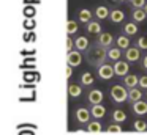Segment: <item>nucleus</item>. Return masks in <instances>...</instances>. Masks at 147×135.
<instances>
[{"label": "nucleus", "instance_id": "c85d7f7f", "mask_svg": "<svg viewBox=\"0 0 147 135\" xmlns=\"http://www.w3.org/2000/svg\"><path fill=\"white\" fill-rule=\"evenodd\" d=\"M130 2H131V5H133L136 9H142L144 6L147 5V2H146V0H130Z\"/></svg>", "mask_w": 147, "mask_h": 135}, {"label": "nucleus", "instance_id": "9d476101", "mask_svg": "<svg viewBox=\"0 0 147 135\" xmlns=\"http://www.w3.org/2000/svg\"><path fill=\"white\" fill-rule=\"evenodd\" d=\"M98 43H100V46H101V47L111 46V43H112V35L108 33V31H101V33H100V36H98Z\"/></svg>", "mask_w": 147, "mask_h": 135}, {"label": "nucleus", "instance_id": "2eb2a0df", "mask_svg": "<svg viewBox=\"0 0 147 135\" xmlns=\"http://www.w3.org/2000/svg\"><path fill=\"white\" fill-rule=\"evenodd\" d=\"M123 31L127 36H133V35L138 33V25L134 24V22H127V24L123 25Z\"/></svg>", "mask_w": 147, "mask_h": 135}, {"label": "nucleus", "instance_id": "ddd939ff", "mask_svg": "<svg viewBox=\"0 0 147 135\" xmlns=\"http://www.w3.org/2000/svg\"><path fill=\"white\" fill-rule=\"evenodd\" d=\"M109 17H111V21L114 22V24H119V22H122L125 19V14L122 9H112L111 14H109Z\"/></svg>", "mask_w": 147, "mask_h": 135}, {"label": "nucleus", "instance_id": "bb28decb", "mask_svg": "<svg viewBox=\"0 0 147 135\" xmlns=\"http://www.w3.org/2000/svg\"><path fill=\"white\" fill-rule=\"evenodd\" d=\"M87 130L96 134V132L101 130V124H100L98 121H92V122H89V124H87Z\"/></svg>", "mask_w": 147, "mask_h": 135}, {"label": "nucleus", "instance_id": "4468645a", "mask_svg": "<svg viewBox=\"0 0 147 135\" xmlns=\"http://www.w3.org/2000/svg\"><path fill=\"white\" fill-rule=\"evenodd\" d=\"M81 93H82V86H79L78 83H70L68 85V94H70L71 97L81 96Z\"/></svg>", "mask_w": 147, "mask_h": 135}, {"label": "nucleus", "instance_id": "20e7f679", "mask_svg": "<svg viewBox=\"0 0 147 135\" xmlns=\"http://www.w3.org/2000/svg\"><path fill=\"white\" fill-rule=\"evenodd\" d=\"M114 68H112L111 65H101L98 66V75L100 78H103V80H109V78L114 75Z\"/></svg>", "mask_w": 147, "mask_h": 135}, {"label": "nucleus", "instance_id": "5701e85b", "mask_svg": "<svg viewBox=\"0 0 147 135\" xmlns=\"http://www.w3.org/2000/svg\"><path fill=\"white\" fill-rule=\"evenodd\" d=\"M120 55H122V52H120L119 47H114V49H109L108 50V57L111 60H114V61H117V60L120 58Z\"/></svg>", "mask_w": 147, "mask_h": 135}, {"label": "nucleus", "instance_id": "f03ea898", "mask_svg": "<svg viewBox=\"0 0 147 135\" xmlns=\"http://www.w3.org/2000/svg\"><path fill=\"white\" fill-rule=\"evenodd\" d=\"M106 57H108L106 49H103V47H96V49H93V52H92V63H96V65L101 66L103 61L106 60Z\"/></svg>", "mask_w": 147, "mask_h": 135}, {"label": "nucleus", "instance_id": "f3484780", "mask_svg": "<svg viewBox=\"0 0 147 135\" xmlns=\"http://www.w3.org/2000/svg\"><path fill=\"white\" fill-rule=\"evenodd\" d=\"M128 99L133 100V102L141 100L142 99V93H141V90H138V88H131V90L128 91Z\"/></svg>", "mask_w": 147, "mask_h": 135}, {"label": "nucleus", "instance_id": "e433bc0d", "mask_svg": "<svg viewBox=\"0 0 147 135\" xmlns=\"http://www.w3.org/2000/svg\"><path fill=\"white\" fill-rule=\"evenodd\" d=\"M120 2H123V0H120Z\"/></svg>", "mask_w": 147, "mask_h": 135}, {"label": "nucleus", "instance_id": "f257e3e1", "mask_svg": "<svg viewBox=\"0 0 147 135\" xmlns=\"http://www.w3.org/2000/svg\"><path fill=\"white\" fill-rule=\"evenodd\" d=\"M109 94H111V99L114 100V102H117V104L125 102L127 97H128L127 90H125V86H122V85H114V86H111Z\"/></svg>", "mask_w": 147, "mask_h": 135}, {"label": "nucleus", "instance_id": "b1692460", "mask_svg": "<svg viewBox=\"0 0 147 135\" xmlns=\"http://www.w3.org/2000/svg\"><path fill=\"white\" fill-rule=\"evenodd\" d=\"M146 11L144 9H136V11H133V21L134 22H142L144 19H146Z\"/></svg>", "mask_w": 147, "mask_h": 135}, {"label": "nucleus", "instance_id": "412c9836", "mask_svg": "<svg viewBox=\"0 0 147 135\" xmlns=\"http://www.w3.org/2000/svg\"><path fill=\"white\" fill-rule=\"evenodd\" d=\"M87 46H89V41H87L86 36L76 38V49H78V50H86Z\"/></svg>", "mask_w": 147, "mask_h": 135}, {"label": "nucleus", "instance_id": "c9c22d12", "mask_svg": "<svg viewBox=\"0 0 147 135\" xmlns=\"http://www.w3.org/2000/svg\"><path fill=\"white\" fill-rule=\"evenodd\" d=\"M142 9H144V11H146V14H147V5H146V6H144V8H142Z\"/></svg>", "mask_w": 147, "mask_h": 135}, {"label": "nucleus", "instance_id": "39448f33", "mask_svg": "<svg viewBox=\"0 0 147 135\" xmlns=\"http://www.w3.org/2000/svg\"><path fill=\"white\" fill-rule=\"evenodd\" d=\"M90 116H92V113H90V110L84 108V107H81V108L76 110V121L81 122V124H86V122H89Z\"/></svg>", "mask_w": 147, "mask_h": 135}, {"label": "nucleus", "instance_id": "6ab92c4d", "mask_svg": "<svg viewBox=\"0 0 147 135\" xmlns=\"http://www.w3.org/2000/svg\"><path fill=\"white\" fill-rule=\"evenodd\" d=\"M90 19H92V11L87 9V8L81 9V11H79V21L81 22H87V24H89Z\"/></svg>", "mask_w": 147, "mask_h": 135}, {"label": "nucleus", "instance_id": "f8f14e48", "mask_svg": "<svg viewBox=\"0 0 147 135\" xmlns=\"http://www.w3.org/2000/svg\"><path fill=\"white\" fill-rule=\"evenodd\" d=\"M90 113H92L93 118H103V116L106 115V108L100 104V105H92V108H90Z\"/></svg>", "mask_w": 147, "mask_h": 135}, {"label": "nucleus", "instance_id": "0eeeda50", "mask_svg": "<svg viewBox=\"0 0 147 135\" xmlns=\"http://www.w3.org/2000/svg\"><path fill=\"white\" fill-rule=\"evenodd\" d=\"M103 97H105V94H103V91L100 90H92L89 93V102L92 104V105H100L103 100Z\"/></svg>", "mask_w": 147, "mask_h": 135}, {"label": "nucleus", "instance_id": "6e6552de", "mask_svg": "<svg viewBox=\"0 0 147 135\" xmlns=\"http://www.w3.org/2000/svg\"><path fill=\"white\" fill-rule=\"evenodd\" d=\"M125 57H127V61H138L141 57V49L139 47H128Z\"/></svg>", "mask_w": 147, "mask_h": 135}, {"label": "nucleus", "instance_id": "9b49d317", "mask_svg": "<svg viewBox=\"0 0 147 135\" xmlns=\"http://www.w3.org/2000/svg\"><path fill=\"white\" fill-rule=\"evenodd\" d=\"M123 83H125V86L127 88H136V85L139 83V78L136 77L134 74H128V75H125L123 77Z\"/></svg>", "mask_w": 147, "mask_h": 135}, {"label": "nucleus", "instance_id": "4be33fe9", "mask_svg": "<svg viewBox=\"0 0 147 135\" xmlns=\"http://www.w3.org/2000/svg\"><path fill=\"white\" fill-rule=\"evenodd\" d=\"M117 47L119 49H128L130 47V39L127 36H119L117 38Z\"/></svg>", "mask_w": 147, "mask_h": 135}, {"label": "nucleus", "instance_id": "423d86ee", "mask_svg": "<svg viewBox=\"0 0 147 135\" xmlns=\"http://www.w3.org/2000/svg\"><path fill=\"white\" fill-rule=\"evenodd\" d=\"M128 71H130V66H128L127 61H117L114 65V72H115V75H119V77L128 75Z\"/></svg>", "mask_w": 147, "mask_h": 135}, {"label": "nucleus", "instance_id": "aec40b11", "mask_svg": "<svg viewBox=\"0 0 147 135\" xmlns=\"http://www.w3.org/2000/svg\"><path fill=\"white\" fill-rule=\"evenodd\" d=\"M112 119H114L115 122H123L125 119H127V115H125L123 110H114V112H112Z\"/></svg>", "mask_w": 147, "mask_h": 135}, {"label": "nucleus", "instance_id": "cd10ccee", "mask_svg": "<svg viewBox=\"0 0 147 135\" xmlns=\"http://www.w3.org/2000/svg\"><path fill=\"white\" fill-rule=\"evenodd\" d=\"M134 129H136L138 132H146L147 130V122L142 121V119H138V121H134Z\"/></svg>", "mask_w": 147, "mask_h": 135}, {"label": "nucleus", "instance_id": "2f4dec72", "mask_svg": "<svg viewBox=\"0 0 147 135\" xmlns=\"http://www.w3.org/2000/svg\"><path fill=\"white\" fill-rule=\"evenodd\" d=\"M139 86L144 88V90H147V75H142V77H139Z\"/></svg>", "mask_w": 147, "mask_h": 135}, {"label": "nucleus", "instance_id": "473e14b6", "mask_svg": "<svg viewBox=\"0 0 147 135\" xmlns=\"http://www.w3.org/2000/svg\"><path fill=\"white\" fill-rule=\"evenodd\" d=\"M67 49H68V52H71V49H73V39L70 36L67 38Z\"/></svg>", "mask_w": 147, "mask_h": 135}, {"label": "nucleus", "instance_id": "7ed1b4c3", "mask_svg": "<svg viewBox=\"0 0 147 135\" xmlns=\"http://www.w3.org/2000/svg\"><path fill=\"white\" fill-rule=\"evenodd\" d=\"M67 61H68V66L76 68V66H79L81 61H82V55H81L79 50H71L67 55Z\"/></svg>", "mask_w": 147, "mask_h": 135}, {"label": "nucleus", "instance_id": "7c9ffc66", "mask_svg": "<svg viewBox=\"0 0 147 135\" xmlns=\"http://www.w3.org/2000/svg\"><path fill=\"white\" fill-rule=\"evenodd\" d=\"M108 132H117L119 134V132H122V127L119 124H109L108 126Z\"/></svg>", "mask_w": 147, "mask_h": 135}, {"label": "nucleus", "instance_id": "c756f323", "mask_svg": "<svg viewBox=\"0 0 147 135\" xmlns=\"http://www.w3.org/2000/svg\"><path fill=\"white\" fill-rule=\"evenodd\" d=\"M136 47H139V49H147V36H141L136 43Z\"/></svg>", "mask_w": 147, "mask_h": 135}, {"label": "nucleus", "instance_id": "a211bd4d", "mask_svg": "<svg viewBox=\"0 0 147 135\" xmlns=\"http://www.w3.org/2000/svg\"><path fill=\"white\" fill-rule=\"evenodd\" d=\"M109 14H111V11H109L106 6H98V8L95 9V16L98 19H106Z\"/></svg>", "mask_w": 147, "mask_h": 135}, {"label": "nucleus", "instance_id": "1a4fd4ad", "mask_svg": "<svg viewBox=\"0 0 147 135\" xmlns=\"http://www.w3.org/2000/svg\"><path fill=\"white\" fill-rule=\"evenodd\" d=\"M133 112L136 113V115L142 116L147 113V102H144V100H138V102H133Z\"/></svg>", "mask_w": 147, "mask_h": 135}, {"label": "nucleus", "instance_id": "a878e982", "mask_svg": "<svg viewBox=\"0 0 147 135\" xmlns=\"http://www.w3.org/2000/svg\"><path fill=\"white\" fill-rule=\"evenodd\" d=\"M81 83L82 85H92L93 83V75L90 74V72H84V74L81 75Z\"/></svg>", "mask_w": 147, "mask_h": 135}, {"label": "nucleus", "instance_id": "dca6fc26", "mask_svg": "<svg viewBox=\"0 0 147 135\" xmlns=\"http://www.w3.org/2000/svg\"><path fill=\"white\" fill-rule=\"evenodd\" d=\"M86 28H87L89 33H96V35L101 33V25H100L98 22H95V21H90L89 24L86 25Z\"/></svg>", "mask_w": 147, "mask_h": 135}, {"label": "nucleus", "instance_id": "72a5a7b5", "mask_svg": "<svg viewBox=\"0 0 147 135\" xmlns=\"http://www.w3.org/2000/svg\"><path fill=\"white\" fill-rule=\"evenodd\" d=\"M71 75H73V68H71V66H68V68H67V72H65V77L70 78Z\"/></svg>", "mask_w": 147, "mask_h": 135}, {"label": "nucleus", "instance_id": "393cba45", "mask_svg": "<svg viewBox=\"0 0 147 135\" xmlns=\"http://www.w3.org/2000/svg\"><path fill=\"white\" fill-rule=\"evenodd\" d=\"M78 31V24L76 21H73V19H70V21L67 22V33L68 35H73Z\"/></svg>", "mask_w": 147, "mask_h": 135}, {"label": "nucleus", "instance_id": "f704fd0d", "mask_svg": "<svg viewBox=\"0 0 147 135\" xmlns=\"http://www.w3.org/2000/svg\"><path fill=\"white\" fill-rule=\"evenodd\" d=\"M142 66H144V68L147 69V55H146V57H144V58H142Z\"/></svg>", "mask_w": 147, "mask_h": 135}]
</instances>
